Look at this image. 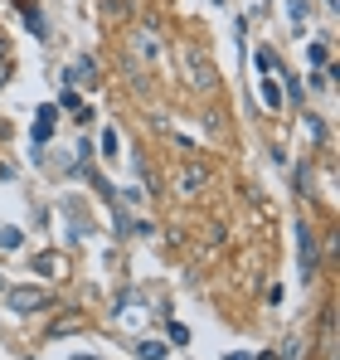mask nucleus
I'll return each instance as SVG.
<instances>
[{
  "label": "nucleus",
  "instance_id": "nucleus-6",
  "mask_svg": "<svg viewBox=\"0 0 340 360\" xmlns=\"http://www.w3.org/2000/svg\"><path fill=\"white\" fill-rule=\"evenodd\" d=\"M258 93H263V103H268V112H277L287 98H282V83L277 78H258Z\"/></svg>",
  "mask_w": 340,
  "mask_h": 360
},
{
  "label": "nucleus",
  "instance_id": "nucleus-19",
  "mask_svg": "<svg viewBox=\"0 0 340 360\" xmlns=\"http://www.w3.org/2000/svg\"><path fill=\"white\" fill-rule=\"evenodd\" d=\"M0 54H5V34H0Z\"/></svg>",
  "mask_w": 340,
  "mask_h": 360
},
{
  "label": "nucleus",
  "instance_id": "nucleus-1",
  "mask_svg": "<svg viewBox=\"0 0 340 360\" xmlns=\"http://www.w3.org/2000/svg\"><path fill=\"white\" fill-rule=\"evenodd\" d=\"M58 78H63V88H93V83H98V59H93V54H78V59L63 63Z\"/></svg>",
  "mask_w": 340,
  "mask_h": 360
},
{
  "label": "nucleus",
  "instance_id": "nucleus-2",
  "mask_svg": "<svg viewBox=\"0 0 340 360\" xmlns=\"http://www.w3.org/2000/svg\"><path fill=\"white\" fill-rule=\"evenodd\" d=\"M5 302H10V311H25V316H30V311H44V307H49V292H44V288H10Z\"/></svg>",
  "mask_w": 340,
  "mask_h": 360
},
{
  "label": "nucleus",
  "instance_id": "nucleus-12",
  "mask_svg": "<svg viewBox=\"0 0 340 360\" xmlns=\"http://www.w3.org/2000/svg\"><path fill=\"white\" fill-rule=\"evenodd\" d=\"M20 243H25V234H20L15 224H5V229H0V248H20Z\"/></svg>",
  "mask_w": 340,
  "mask_h": 360
},
{
  "label": "nucleus",
  "instance_id": "nucleus-10",
  "mask_svg": "<svg viewBox=\"0 0 340 360\" xmlns=\"http://www.w3.org/2000/svg\"><path fill=\"white\" fill-rule=\"evenodd\" d=\"M136 49H141V59H156V54H161L156 34H136Z\"/></svg>",
  "mask_w": 340,
  "mask_h": 360
},
{
  "label": "nucleus",
  "instance_id": "nucleus-18",
  "mask_svg": "<svg viewBox=\"0 0 340 360\" xmlns=\"http://www.w3.org/2000/svg\"><path fill=\"white\" fill-rule=\"evenodd\" d=\"M326 10H336V0H326Z\"/></svg>",
  "mask_w": 340,
  "mask_h": 360
},
{
  "label": "nucleus",
  "instance_id": "nucleus-14",
  "mask_svg": "<svg viewBox=\"0 0 340 360\" xmlns=\"http://www.w3.org/2000/svg\"><path fill=\"white\" fill-rule=\"evenodd\" d=\"M117 146H122V136H117L112 127H107V131H103V156H107V161L117 156Z\"/></svg>",
  "mask_w": 340,
  "mask_h": 360
},
{
  "label": "nucleus",
  "instance_id": "nucleus-13",
  "mask_svg": "<svg viewBox=\"0 0 340 360\" xmlns=\"http://www.w3.org/2000/svg\"><path fill=\"white\" fill-rule=\"evenodd\" d=\"M287 15H292V25L301 30V25H306V0H287Z\"/></svg>",
  "mask_w": 340,
  "mask_h": 360
},
{
  "label": "nucleus",
  "instance_id": "nucleus-3",
  "mask_svg": "<svg viewBox=\"0 0 340 360\" xmlns=\"http://www.w3.org/2000/svg\"><path fill=\"white\" fill-rule=\"evenodd\" d=\"M54 122H58V108H39V112H34V131H30V156H34V161H39L44 141L54 136Z\"/></svg>",
  "mask_w": 340,
  "mask_h": 360
},
{
  "label": "nucleus",
  "instance_id": "nucleus-16",
  "mask_svg": "<svg viewBox=\"0 0 340 360\" xmlns=\"http://www.w3.org/2000/svg\"><path fill=\"white\" fill-rule=\"evenodd\" d=\"M224 360H253V356H248V351H228Z\"/></svg>",
  "mask_w": 340,
  "mask_h": 360
},
{
  "label": "nucleus",
  "instance_id": "nucleus-17",
  "mask_svg": "<svg viewBox=\"0 0 340 360\" xmlns=\"http://www.w3.org/2000/svg\"><path fill=\"white\" fill-rule=\"evenodd\" d=\"M253 360H277V356H273V351H258V356H253Z\"/></svg>",
  "mask_w": 340,
  "mask_h": 360
},
{
  "label": "nucleus",
  "instance_id": "nucleus-15",
  "mask_svg": "<svg viewBox=\"0 0 340 360\" xmlns=\"http://www.w3.org/2000/svg\"><path fill=\"white\" fill-rule=\"evenodd\" d=\"M306 54H311V63H316V68H326V59H331V54H326V44H311Z\"/></svg>",
  "mask_w": 340,
  "mask_h": 360
},
{
  "label": "nucleus",
  "instance_id": "nucleus-8",
  "mask_svg": "<svg viewBox=\"0 0 340 360\" xmlns=\"http://www.w3.org/2000/svg\"><path fill=\"white\" fill-rule=\"evenodd\" d=\"M136 360H166V341H156V336L136 341Z\"/></svg>",
  "mask_w": 340,
  "mask_h": 360
},
{
  "label": "nucleus",
  "instance_id": "nucleus-9",
  "mask_svg": "<svg viewBox=\"0 0 340 360\" xmlns=\"http://www.w3.org/2000/svg\"><path fill=\"white\" fill-rule=\"evenodd\" d=\"M195 83H200V88H214V68H209V59H204V54H195Z\"/></svg>",
  "mask_w": 340,
  "mask_h": 360
},
{
  "label": "nucleus",
  "instance_id": "nucleus-20",
  "mask_svg": "<svg viewBox=\"0 0 340 360\" xmlns=\"http://www.w3.org/2000/svg\"><path fill=\"white\" fill-rule=\"evenodd\" d=\"M0 83H5V68H0Z\"/></svg>",
  "mask_w": 340,
  "mask_h": 360
},
{
  "label": "nucleus",
  "instance_id": "nucleus-7",
  "mask_svg": "<svg viewBox=\"0 0 340 360\" xmlns=\"http://www.w3.org/2000/svg\"><path fill=\"white\" fill-rule=\"evenodd\" d=\"M20 10H25V25L34 30V39H49V25H44V15H39V5H30V0H20Z\"/></svg>",
  "mask_w": 340,
  "mask_h": 360
},
{
  "label": "nucleus",
  "instance_id": "nucleus-5",
  "mask_svg": "<svg viewBox=\"0 0 340 360\" xmlns=\"http://www.w3.org/2000/svg\"><path fill=\"white\" fill-rule=\"evenodd\" d=\"M204 180H209L204 166H185V171H180V195H200V190H204Z\"/></svg>",
  "mask_w": 340,
  "mask_h": 360
},
{
  "label": "nucleus",
  "instance_id": "nucleus-21",
  "mask_svg": "<svg viewBox=\"0 0 340 360\" xmlns=\"http://www.w3.org/2000/svg\"><path fill=\"white\" fill-rule=\"evenodd\" d=\"M0 288H5V283H0Z\"/></svg>",
  "mask_w": 340,
  "mask_h": 360
},
{
  "label": "nucleus",
  "instance_id": "nucleus-4",
  "mask_svg": "<svg viewBox=\"0 0 340 360\" xmlns=\"http://www.w3.org/2000/svg\"><path fill=\"white\" fill-rule=\"evenodd\" d=\"M296 258H301V278L316 273V234L306 224H296Z\"/></svg>",
  "mask_w": 340,
  "mask_h": 360
},
{
  "label": "nucleus",
  "instance_id": "nucleus-11",
  "mask_svg": "<svg viewBox=\"0 0 340 360\" xmlns=\"http://www.w3.org/2000/svg\"><path fill=\"white\" fill-rule=\"evenodd\" d=\"M58 108H68V112L78 117V112H83V98H78L73 88H63V93H58Z\"/></svg>",
  "mask_w": 340,
  "mask_h": 360
}]
</instances>
